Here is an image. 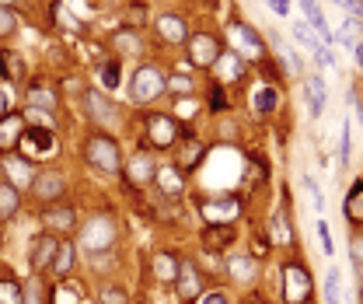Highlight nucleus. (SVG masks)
Instances as JSON below:
<instances>
[{
	"label": "nucleus",
	"mask_w": 363,
	"mask_h": 304,
	"mask_svg": "<svg viewBox=\"0 0 363 304\" xmlns=\"http://www.w3.org/2000/svg\"><path fill=\"white\" fill-rule=\"evenodd\" d=\"M46 224H53V227H60V231H70V227L77 224V217H74V210H49V213H46Z\"/></svg>",
	"instance_id": "23"
},
{
	"label": "nucleus",
	"mask_w": 363,
	"mask_h": 304,
	"mask_svg": "<svg viewBox=\"0 0 363 304\" xmlns=\"http://www.w3.org/2000/svg\"><path fill=\"white\" fill-rule=\"evenodd\" d=\"M217 63H220V70H224V74H220V88H224V84H231L234 77H241V70H245V67H241V60H238L234 53H227V56H220Z\"/></svg>",
	"instance_id": "18"
},
{
	"label": "nucleus",
	"mask_w": 363,
	"mask_h": 304,
	"mask_svg": "<svg viewBox=\"0 0 363 304\" xmlns=\"http://www.w3.org/2000/svg\"><path fill=\"white\" fill-rule=\"evenodd\" d=\"M269 7L279 14V18H286V14H290V4H286V0H269Z\"/></svg>",
	"instance_id": "41"
},
{
	"label": "nucleus",
	"mask_w": 363,
	"mask_h": 304,
	"mask_svg": "<svg viewBox=\"0 0 363 304\" xmlns=\"http://www.w3.org/2000/svg\"><path fill=\"white\" fill-rule=\"evenodd\" d=\"M165 91H168V81L158 67H140L136 70V77H133V99L136 101H154Z\"/></svg>",
	"instance_id": "2"
},
{
	"label": "nucleus",
	"mask_w": 363,
	"mask_h": 304,
	"mask_svg": "<svg viewBox=\"0 0 363 304\" xmlns=\"http://www.w3.org/2000/svg\"><path fill=\"white\" fill-rule=\"evenodd\" d=\"M7 70H11L14 77H25V63H21L18 56H11V53H7Z\"/></svg>",
	"instance_id": "38"
},
{
	"label": "nucleus",
	"mask_w": 363,
	"mask_h": 304,
	"mask_svg": "<svg viewBox=\"0 0 363 304\" xmlns=\"http://www.w3.org/2000/svg\"><path fill=\"white\" fill-rule=\"evenodd\" d=\"M32 101H42V105H46V108H49V112H53V108H56V99H53V95H49V91H39V88H35V91H32Z\"/></svg>",
	"instance_id": "37"
},
{
	"label": "nucleus",
	"mask_w": 363,
	"mask_h": 304,
	"mask_svg": "<svg viewBox=\"0 0 363 304\" xmlns=\"http://www.w3.org/2000/svg\"><path fill=\"white\" fill-rule=\"evenodd\" d=\"M101 301L105 304H126V291H119V287H105V291H101Z\"/></svg>",
	"instance_id": "33"
},
{
	"label": "nucleus",
	"mask_w": 363,
	"mask_h": 304,
	"mask_svg": "<svg viewBox=\"0 0 363 304\" xmlns=\"http://www.w3.org/2000/svg\"><path fill=\"white\" fill-rule=\"evenodd\" d=\"M300 7H304V14H307V21H311V28L321 35V39H329L332 32H329V25H325V14H321V7H318V0H300Z\"/></svg>",
	"instance_id": "16"
},
{
	"label": "nucleus",
	"mask_w": 363,
	"mask_h": 304,
	"mask_svg": "<svg viewBox=\"0 0 363 304\" xmlns=\"http://www.w3.org/2000/svg\"><path fill=\"white\" fill-rule=\"evenodd\" d=\"M283 298L286 304H307L311 301V277L304 266H283Z\"/></svg>",
	"instance_id": "1"
},
{
	"label": "nucleus",
	"mask_w": 363,
	"mask_h": 304,
	"mask_svg": "<svg viewBox=\"0 0 363 304\" xmlns=\"http://www.w3.org/2000/svg\"><path fill=\"white\" fill-rule=\"evenodd\" d=\"M339 7H346V11H353V14H363V4L360 0H336Z\"/></svg>",
	"instance_id": "42"
},
{
	"label": "nucleus",
	"mask_w": 363,
	"mask_h": 304,
	"mask_svg": "<svg viewBox=\"0 0 363 304\" xmlns=\"http://www.w3.org/2000/svg\"><path fill=\"white\" fill-rule=\"evenodd\" d=\"M74 259H77V252H74V245H60V252H56V259H53V270H56V277H63V273H70V266H74Z\"/></svg>",
	"instance_id": "21"
},
{
	"label": "nucleus",
	"mask_w": 363,
	"mask_h": 304,
	"mask_svg": "<svg viewBox=\"0 0 363 304\" xmlns=\"http://www.w3.org/2000/svg\"><path fill=\"white\" fill-rule=\"evenodd\" d=\"M318 238H321V252H329V255H332L336 248H332V231H329V224H325V220H318Z\"/></svg>",
	"instance_id": "32"
},
{
	"label": "nucleus",
	"mask_w": 363,
	"mask_h": 304,
	"mask_svg": "<svg viewBox=\"0 0 363 304\" xmlns=\"http://www.w3.org/2000/svg\"><path fill=\"white\" fill-rule=\"evenodd\" d=\"M53 14H56V21H63V25H67V28H77V18H74V14H67V11H63V7H56V11H53Z\"/></svg>",
	"instance_id": "39"
},
{
	"label": "nucleus",
	"mask_w": 363,
	"mask_h": 304,
	"mask_svg": "<svg viewBox=\"0 0 363 304\" xmlns=\"http://www.w3.org/2000/svg\"><path fill=\"white\" fill-rule=\"evenodd\" d=\"M14 32H18V18L7 7H0V35H14Z\"/></svg>",
	"instance_id": "31"
},
{
	"label": "nucleus",
	"mask_w": 363,
	"mask_h": 304,
	"mask_svg": "<svg viewBox=\"0 0 363 304\" xmlns=\"http://www.w3.org/2000/svg\"><path fill=\"white\" fill-rule=\"evenodd\" d=\"M199 287H203V284H199L196 266L182 259L179 262V294H182V301H196V298H199Z\"/></svg>",
	"instance_id": "12"
},
{
	"label": "nucleus",
	"mask_w": 363,
	"mask_h": 304,
	"mask_svg": "<svg viewBox=\"0 0 363 304\" xmlns=\"http://www.w3.org/2000/svg\"><path fill=\"white\" fill-rule=\"evenodd\" d=\"M210 105H213V112H224V108H227V99H224V88H220V84H213V91H210Z\"/></svg>",
	"instance_id": "34"
},
{
	"label": "nucleus",
	"mask_w": 363,
	"mask_h": 304,
	"mask_svg": "<svg viewBox=\"0 0 363 304\" xmlns=\"http://www.w3.org/2000/svg\"><path fill=\"white\" fill-rule=\"evenodd\" d=\"M307 101H311V115H321V112H325V84H321V77H311V81H307Z\"/></svg>",
	"instance_id": "20"
},
{
	"label": "nucleus",
	"mask_w": 363,
	"mask_h": 304,
	"mask_svg": "<svg viewBox=\"0 0 363 304\" xmlns=\"http://www.w3.org/2000/svg\"><path fill=\"white\" fill-rule=\"evenodd\" d=\"M234 238H238V227H234V224H210V227L203 231L206 252H224V248L234 245Z\"/></svg>",
	"instance_id": "8"
},
{
	"label": "nucleus",
	"mask_w": 363,
	"mask_h": 304,
	"mask_svg": "<svg viewBox=\"0 0 363 304\" xmlns=\"http://www.w3.org/2000/svg\"><path fill=\"white\" fill-rule=\"evenodd\" d=\"M0 304H25V294L14 280H0Z\"/></svg>",
	"instance_id": "26"
},
{
	"label": "nucleus",
	"mask_w": 363,
	"mask_h": 304,
	"mask_svg": "<svg viewBox=\"0 0 363 304\" xmlns=\"http://www.w3.org/2000/svg\"><path fill=\"white\" fill-rule=\"evenodd\" d=\"M14 210H18V186L4 182L0 186V220H11Z\"/></svg>",
	"instance_id": "17"
},
{
	"label": "nucleus",
	"mask_w": 363,
	"mask_h": 304,
	"mask_svg": "<svg viewBox=\"0 0 363 304\" xmlns=\"http://www.w3.org/2000/svg\"><path fill=\"white\" fill-rule=\"evenodd\" d=\"M343 213H346V224H360L363 227V182L353 186V193L343 203Z\"/></svg>",
	"instance_id": "15"
},
{
	"label": "nucleus",
	"mask_w": 363,
	"mask_h": 304,
	"mask_svg": "<svg viewBox=\"0 0 363 304\" xmlns=\"http://www.w3.org/2000/svg\"><path fill=\"white\" fill-rule=\"evenodd\" d=\"M189 49H192V63H199V67H213V63L220 60V42H217L213 35H206V32L192 35V39H189Z\"/></svg>",
	"instance_id": "5"
},
{
	"label": "nucleus",
	"mask_w": 363,
	"mask_h": 304,
	"mask_svg": "<svg viewBox=\"0 0 363 304\" xmlns=\"http://www.w3.org/2000/svg\"><path fill=\"white\" fill-rule=\"evenodd\" d=\"M357 63H360V67H363V46H360V49H357Z\"/></svg>",
	"instance_id": "45"
},
{
	"label": "nucleus",
	"mask_w": 363,
	"mask_h": 304,
	"mask_svg": "<svg viewBox=\"0 0 363 304\" xmlns=\"http://www.w3.org/2000/svg\"><path fill=\"white\" fill-rule=\"evenodd\" d=\"M231 273H234V280H252L255 277V262L248 255H238V259H231Z\"/></svg>",
	"instance_id": "24"
},
{
	"label": "nucleus",
	"mask_w": 363,
	"mask_h": 304,
	"mask_svg": "<svg viewBox=\"0 0 363 304\" xmlns=\"http://www.w3.org/2000/svg\"><path fill=\"white\" fill-rule=\"evenodd\" d=\"M203 154H206V147H203L199 140L185 137L182 147H179V158H175V172H192V168L203 161Z\"/></svg>",
	"instance_id": "10"
},
{
	"label": "nucleus",
	"mask_w": 363,
	"mask_h": 304,
	"mask_svg": "<svg viewBox=\"0 0 363 304\" xmlns=\"http://www.w3.org/2000/svg\"><path fill=\"white\" fill-rule=\"evenodd\" d=\"M276 105H279V91H276V88H262V91L255 95V108H259L262 115H266V112H272Z\"/></svg>",
	"instance_id": "27"
},
{
	"label": "nucleus",
	"mask_w": 363,
	"mask_h": 304,
	"mask_svg": "<svg viewBox=\"0 0 363 304\" xmlns=\"http://www.w3.org/2000/svg\"><path fill=\"white\" fill-rule=\"evenodd\" d=\"M88 101H91V115H94V119H101V122H112V119H115V112H112V105H108V101H105V99H98L94 91H91V95H88Z\"/></svg>",
	"instance_id": "25"
},
{
	"label": "nucleus",
	"mask_w": 363,
	"mask_h": 304,
	"mask_svg": "<svg viewBox=\"0 0 363 304\" xmlns=\"http://www.w3.org/2000/svg\"><path fill=\"white\" fill-rule=\"evenodd\" d=\"M101 84L105 88H119V63H105L101 67Z\"/></svg>",
	"instance_id": "30"
},
{
	"label": "nucleus",
	"mask_w": 363,
	"mask_h": 304,
	"mask_svg": "<svg viewBox=\"0 0 363 304\" xmlns=\"http://www.w3.org/2000/svg\"><path fill=\"white\" fill-rule=\"evenodd\" d=\"M21 133H25L21 115H0V151H14L21 144Z\"/></svg>",
	"instance_id": "11"
},
{
	"label": "nucleus",
	"mask_w": 363,
	"mask_h": 304,
	"mask_svg": "<svg viewBox=\"0 0 363 304\" xmlns=\"http://www.w3.org/2000/svg\"><path fill=\"white\" fill-rule=\"evenodd\" d=\"M357 32H360V21H343L339 39H343V42H353V39H357Z\"/></svg>",
	"instance_id": "35"
},
{
	"label": "nucleus",
	"mask_w": 363,
	"mask_h": 304,
	"mask_svg": "<svg viewBox=\"0 0 363 304\" xmlns=\"http://www.w3.org/2000/svg\"><path fill=\"white\" fill-rule=\"evenodd\" d=\"M4 108H7V101H4V95H0V115H4Z\"/></svg>",
	"instance_id": "46"
},
{
	"label": "nucleus",
	"mask_w": 363,
	"mask_h": 304,
	"mask_svg": "<svg viewBox=\"0 0 363 304\" xmlns=\"http://www.w3.org/2000/svg\"><path fill=\"white\" fill-rule=\"evenodd\" d=\"M203 304H227V298H224V294H210Z\"/></svg>",
	"instance_id": "44"
},
{
	"label": "nucleus",
	"mask_w": 363,
	"mask_h": 304,
	"mask_svg": "<svg viewBox=\"0 0 363 304\" xmlns=\"http://www.w3.org/2000/svg\"><path fill=\"white\" fill-rule=\"evenodd\" d=\"M0 4H11V0H0Z\"/></svg>",
	"instance_id": "48"
},
{
	"label": "nucleus",
	"mask_w": 363,
	"mask_h": 304,
	"mask_svg": "<svg viewBox=\"0 0 363 304\" xmlns=\"http://www.w3.org/2000/svg\"><path fill=\"white\" fill-rule=\"evenodd\" d=\"M234 210H238V200H234V196L206 203V217H210V224H231V220H234V217H231Z\"/></svg>",
	"instance_id": "13"
},
{
	"label": "nucleus",
	"mask_w": 363,
	"mask_h": 304,
	"mask_svg": "<svg viewBox=\"0 0 363 304\" xmlns=\"http://www.w3.org/2000/svg\"><path fill=\"white\" fill-rule=\"evenodd\" d=\"M154 182H161V189H165L168 196H179V193H182L175 172H168V168H165V172H158V175H154Z\"/></svg>",
	"instance_id": "29"
},
{
	"label": "nucleus",
	"mask_w": 363,
	"mask_h": 304,
	"mask_svg": "<svg viewBox=\"0 0 363 304\" xmlns=\"http://www.w3.org/2000/svg\"><path fill=\"white\" fill-rule=\"evenodd\" d=\"M154 270H158V280H175V277H179V259H172V255H154Z\"/></svg>",
	"instance_id": "22"
},
{
	"label": "nucleus",
	"mask_w": 363,
	"mask_h": 304,
	"mask_svg": "<svg viewBox=\"0 0 363 304\" xmlns=\"http://www.w3.org/2000/svg\"><path fill=\"white\" fill-rule=\"evenodd\" d=\"M88 161L94 168H101V172H119V147L108 137L94 133L88 140Z\"/></svg>",
	"instance_id": "3"
},
{
	"label": "nucleus",
	"mask_w": 363,
	"mask_h": 304,
	"mask_svg": "<svg viewBox=\"0 0 363 304\" xmlns=\"http://www.w3.org/2000/svg\"><path fill=\"white\" fill-rule=\"evenodd\" d=\"M252 255H255V259H259V255H269V238H262V234H259V238H255V248H252Z\"/></svg>",
	"instance_id": "40"
},
{
	"label": "nucleus",
	"mask_w": 363,
	"mask_h": 304,
	"mask_svg": "<svg viewBox=\"0 0 363 304\" xmlns=\"http://www.w3.org/2000/svg\"><path fill=\"white\" fill-rule=\"evenodd\" d=\"M32 193L39 203H56L67 193V179L63 172H42V175H32Z\"/></svg>",
	"instance_id": "4"
},
{
	"label": "nucleus",
	"mask_w": 363,
	"mask_h": 304,
	"mask_svg": "<svg viewBox=\"0 0 363 304\" xmlns=\"http://www.w3.org/2000/svg\"><path fill=\"white\" fill-rule=\"evenodd\" d=\"M56 252H60V245H56V238H53V234H39V238L32 241V255H28V262H32V270H35V273H42L46 266H53V259H56Z\"/></svg>",
	"instance_id": "7"
},
{
	"label": "nucleus",
	"mask_w": 363,
	"mask_h": 304,
	"mask_svg": "<svg viewBox=\"0 0 363 304\" xmlns=\"http://www.w3.org/2000/svg\"><path fill=\"white\" fill-rule=\"evenodd\" d=\"M168 88H172V91H182V95H185V91H192V81H189L185 74H179V77H172V81H168Z\"/></svg>",
	"instance_id": "36"
},
{
	"label": "nucleus",
	"mask_w": 363,
	"mask_h": 304,
	"mask_svg": "<svg viewBox=\"0 0 363 304\" xmlns=\"http://www.w3.org/2000/svg\"><path fill=\"white\" fill-rule=\"evenodd\" d=\"M158 32H161L168 42H185V39H189L185 21H182V18H175V14H165V18L158 21Z\"/></svg>",
	"instance_id": "14"
},
{
	"label": "nucleus",
	"mask_w": 363,
	"mask_h": 304,
	"mask_svg": "<svg viewBox=\"0 0 363 304\" xmlns=\"http://www.w3.org/2000/svg\"><path fill=\"white\" fill-rule=\"evenodd\" d=\"M343 158L350 161V122L343 126Z\"/></svg>",
	"instance_id": "43"
},
{
	"label": "nucleus",
	"mask_w": 363,
	"mask_h": 304,
	"mask_svg": "<svg viewBox=\"0 0 363 304\" xmlns=\"http://www.w3.org/2000/svg\"><path fill=\"white\" fill-rule=\"evenodd\" d=\"M360 287H363V262H360Z\"/></svg>",
	"instance_id": "47"
},
{
	"label": "nucleus",
	"mask_w": 363,
	"mask_h": 304,
	"mask_svg": "<svg viewBox=\"0 0 363 304\" xmlns=\"http://www.w3.org/2000/svg\"><path fill=\"white\" fill-rule=\"evenodd\" d=\"M147 129H151V144H154V147H172L175 137H179V126H175L168 115H151Z\"/></svg>",
	"instance_id": "9"
},
{
	"label": "nucleus",
	"mask_w": 363,
	"mask_h": 304,
	"mask_svg": "<svg viewBox=\"0 0 363 304\" xmlns=\"http://www.w3.org/2000/svg\"><path fill=\"white\" fill-rule=\"evenodd\" d=\"M325 304H339V270L325 273Z\"/></svg>",
	"instance_id": "28"
},
{
	"label": "nucleus",
	"mask_w": 363,
	"mask_h": 304,
	"mask_svg": "<svg viewBox=\"0 0 363 304\" xmlns=\"http://www.w3.org/2000/svg\"><path fill=\"white\" fill-rule=\"evenodd\" d=\"M21 147H25L28 154H35V158H49V154L56 151V137H53L49 129L35 126V129H25V133H21Z\"/></svg>",
	"instance_id": "6"
},
{
	"label": "nucleus",
	"mask_w": 363,
	"mask_h": 304,
	"mask_svg": "<svg viewBox=\"0 0 363 304\" xmlns=\"http://www.w3.org/2000/svg\"><path fill=\"white\" fill-rule=\"evenodd\" d=\"M129 175L136 179V182H154V175H158V168L144 158V154H136L133 161H129Z\"/></svg>",
	"instance_id": "19"
}]
</instances>
